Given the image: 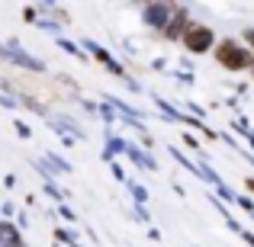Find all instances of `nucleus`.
I'll return each instance as SVG.
<instances>
[{"instance_id": "f257e3e1", "label": "nucleus", "mask_w": 254, "mask_h": 247, "mask_svg": "<svg viewBox=\"0 0 254 247\" xmlns=\"http://www.w3.org/2000/svg\"><path fill=\"white\" fill-rule=\"evenodd\" d=\"M212 55H216V61L222 64L225 71H232V74L254 68V51L245 49L238 39H222V42L216 45V51H212Z\"/></svg>"}, {"instance_id": "f03ea898", "label": "nucleus", "mask_w": 254, "mask_h": 247, "mask_svg": "<svg viewBox=\"0 0 254 247\" xmlns=\"http://www.w3.org/2000/svg\"><path fill=\"white\" fill-rule=\"evenodd\" d=\"M180 45H184L190 55H206V51H216L219 42H216V32H212L206 23H193L190 29H187V36H184Z\"/></svg>"}, {"instance_id": "7ed1b4c3", "label": "nucleus", "mask_w": 254, "mask_h": 247, "mask_svg": "<svg viewBox=\"0 0 254 247\" xmlns=\"http://www.w3.org/2000/svg\"><path fill=\"white\" fill-rule=\"evenodd\" d=\"M190 16H187V6H177L174 3V16H171V23H168V29H164V39H174V42H184V36H187V29H190Z\"/></svg>"}, {"instance_id": "20e7f679", "label": "nucleus", "mask_w": 254, "mask_h": 247, "mask_svg": "<svg viewBox=\"0 0 254 247\" xmlns=\"http://www.w3.org/2000/svg\"><path fill=\"white\" fill-rule=\"evenodd\" d=\"M171 16H174V3H148L145 6V23L151 26V29H168V23H171Z\"/></svg>"}, {"instance_id": "39448f33", "label": "nucleus", "mask_w": 254, "mask_h": 247, "mask_svg": "<svg viewBox=\"0 0 254 247\" xmlns=\"http://www.w3.org/2000/svg\"><path fill=\"white\" fill-rule=\"evenodd\" d=\"M238 202H242V209H248V212H254V202H251L248 196H242V199H238Z\"/></svg>"}, {"instance_id": "423d86ee", "label": "nucleus", "mask_w": 254, "mask_h": 247, "mask_svg": "<svg viewBox=\"0 0 254 247\" xmlns=\"http://www.w3.org/2000/svg\"><path fill=\"white\" fill-rule=\"evenodd\" d=\"M248 190H251V193H254V177H251V180H248Z\"/></svg>"}, {"instance_id": "0eeeda50", "label": "nucleus", "mask_w": 254, "mask_h": 247, "mask_svg": "<svg viewBox=\"0 0 254 247\" xmlns=\"http://www.w3.org/2000/svg\"><path fill=\"white\" fill-rule=\"evenodd\" d=\"M251 77H254V68H251Z\"/></svg>"}]
</instances>
